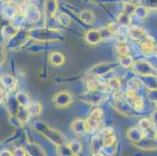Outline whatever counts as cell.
Instances as JSON below:
<instances>
[{
	"label": "cell",
	"instance_id": "obj_10",
	"mask_svg": "<svg viewBox=\"0 0 157 156\" xmlns=\"http://www.w3.org/2000/svg\"><path fill=\"white\" fill-rule=\"evenodd\" d=\"M152 52H153V53H155V55H157V45H155V48H154L153 51H152Z\"/></svg>",
	"mask_w": 157,
	"mask_h": 156
},
{
	"label": "cell",
	"instance_id": "obj_3",
	"mask_svg": "<svg viewBox=\"0 0 157 156\" xmlns=\"http://www.w3.org/2000/svg\"><path fill=\"white\" fill-rule=\"evenodd\" d=\"M100 112L101 111L99 109H97L95 110V111H94L92 113V115H91V116H90L89 120H92V121H94V120H95V121H99V118H101ZM92 124H94V127H97L98 124H99V123L98 122L89 123V124H88V125H87V128H88H88H90Z\"/></svg>",
	"mask_w": 157,
	"mask_h": 156
},
{
	"label": "cell",
	"instance_id": "obj_4",
	"mask_svg": "<svg viewBox=\"0 0 157 156\" xmlns=\"http://www.w3.org/2000/svg\"><path fill=\"white\" fill-rule=\"evenodd\" d=\"M133 105L136 110H142L144 108V100L141 97L136 96L133 100Z\"/></svg>",
	"mask_w": 157,
	"mask_h": 156
},
{
	"label": "cell",
	"instance_id": "obj_1",
	"mask_svg": "<svg viewBox=\"0 0 157 156\" xmlns=\"http://www.w3.org/2000/svg\"><path fill=\"white\" fill-rule=\"evenodd\" d=\"M129 34L131 38L134 40H141L142 38L147 37V34L145 30L137 26H133L130 28Z\"/></svg>",
	"mask_w": 157,
	"mask_h": 156
},
{
	"label": "cell",
	"instance_id": "obj_2",
	"mask_svg": "<svg viewBox=\"0 0 157 156\" xmlns=\"http://www.w3.org/2000/svg\"><path fill=\"white\" fill-rule=\"evenodd\" d=\"M155 43L154 41H150L149 39L145 40V41L142 43V50L143 52L145 53H150L153 51L154 48H155Z\"/></svg>",
	"mask_w": 157,
	"mask_h": 156
},
{
	"label": "cell",
	"instance_id": "obj_9",
	"mask_svg": "<svg viewBox=\"0 0 157 156\" xmlns=\"http://www.w3.org/2000/svg\"><path fill=\"white\" fill-rule=\"evenodd\" d=\"M3 93H4L3 90L0 88V102L2 101V99H3V97H4L3 96Z\"/></svg>",
	"mask_w": 157,
	"mask_h": 156
},
{
	"label": "cell",
	"instance_id": "obj_7",
	"mask_svg": "<svg viewBox=\"0 0 157 156\" xmlns=\"http://www.w3.org/2000/svg\"><path fill=\"white\" fill-rule=\"evenodd\" d=\"M154 116H155V118L154 119V120H152V124H153V126H154V127H155V131H157V112H155V114Z\"/></svg>",
	"mask_w": 157,
	"mask_h": 156
},
{
	"label": "cell",
	"instance_id": "obj_5",
	"mask_svg": "<svg viewBox=\"0 0 157 156\" xmlns=\"http://www.w3.org/2000/svg\"><path fill=\"white\" fill-rule=\"evenodd\" d=\"M135 12L137 13V14H138V16L142 18H145V17L148 14V8L145 6H137L136 10H135Z\"/></svg>",
	"mask_w": 157,
	"mask_h": 156
},
{
	"label": "cell",
	"instance_id": "obj_8",
	"mask_svg": "<svg viewBox=\"0 0 157 156\" xmlns=\"http://www.w3.org/2000/svg\"><path fill=\"white\" fill-rule=\"evenodd\" d=\"M130 2L135 6H139L142 2V0H130Z\"/></svg>",
	"mask_w": 157,
	"mask_h": 156
},
{
	"label": "cell",
	"instance_id": "obj_6",
	"mask_svg": "<svg viewBox=\"0 0 157 156\" xmlns=\"http://www.w3.org/2000/svg\"><path fill=\"white\" fill-rule=\"evenodd\" d=\"M148 98H149V99H150L151 101L157 103V88H154V89L149 90Z\"/></svg>",
	"mask_w": 157,
	"mask_h": 156
}]
</instances>
